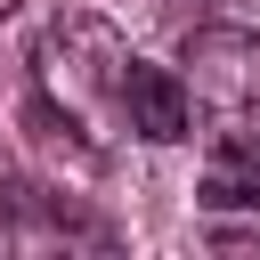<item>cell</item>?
<instances>
[{
  "mask_svg": "<svg viewBox=\"0 0 260 260\" xmlns=\"http://www.w3.org/2000/svg\"><path fill=\"white\" fill-rule=\"evenodd\" d=\"M179 81H187V114H203L219 146H260V32L252 24H187Z\"/></svg>",
  "mask_w": 260,
  "mask_h": 260,
  "instance_id": "obj_1",
  "label": "cell"
},
{
  "mask_svg": "<svg viewBox=\"0 0 260 260\" xmlns=\"http://www.w3.org/2000/svg\"><path fill=\"white\" fill-rule=\"evenodd\" d=\"M122 65H130V41H122L106 16H89V8L49 16L41 41H32V89L57 98V106H73V114H89V106L114 114V81H122Z\"/></svg>",
  "mask_w": 260,
  "mask_h": 260,
  "instance_id": "obj_2",
  "label": "cell"
},
{
  "mask_svg": "<svg viewBox=\"0 0 260 260\" xmlns=\"http://www.w3.org/2000/svg\"><path fill=\"white\" fill-rule=\"evenodd\" d=\"M0 244H98V252H114L122 236H114V219H98L32 179H0Z\"/></svg>",
  "mask_w": 260,
  "mask_h": 260,
  "instance_id": "obj_3",
  "label": "cell"
},
{
  "mask_svg": "<svg viewBox=\"0 0 260 260\" xmlns=\"http://www.w3.org/2000/svg\"><path fill=\"white\" fill-rule=\"evenodd\" d=\"M114 122H122L130 138H146V146L187 138V81L162 73V65H146V57H130L122 81H114Z\"/></svg>",
  "mask_w": 260,
  "mask_h": 260,
  "instance_id": "obj_4",
  "label": "cell"
},
{
  "mask_svg": "<svg viewBox=\"0 0 260 260\" xmlns=\"http://www.w3.org/2000/svg\"><path fill=\"white\" fill-rule=\"evenodd\" d=\"M203 211H260V146H219L195 179Z\"/></svg>",
  "mask_w": 260,
  "mask_h": 260,
  "instance_id": "obj_5",
  "label": "cell"
},
{
  "mask_svg": "<svg viewBox=\"0 0 260 260\" xmlns=\"http://www.w3.org/2000/svg\"><path fill=\"white\" fill-rule=\"evenodd\" d=\"M24 138H32L41 154L73 162V171H98V162H106V154H98V146L81 138V114H73V106H57V98H41V89L24 98Z\"/></svg>",
  "mask_w": 260,
  "mask_h": 260,
  "instance_id": "obj_6",
  "label": "cell"
},
{
  "mask_svg": "<svg viewBox=\"0 0 260 260\" xmlns=\"http://www.w3.org/2000/svg\"><path fill=\"white\" fill-rule=\"evenodd\" d=\"M219 252H260V228H211Z\"/></svg>",
  "mask_w": 260,
  "mask_h": 260,
  "instance_id": "obj_7",
  "label": "cell"
},
{
  "mask_svg": "<svg viewBox=\"0 0 260 260\" xmlns=\"http://www.w3.org/2000/svg\"><path fill=\"white\" fill-rule=\"evenodd\" d=\"M8 8H16V0H0V24H8Z\"/></svg>",
  "mask_w": 260,
  "mask_h": 260,
  "instance_id": "obj_8",
  "label": "cell"
}]
</instances>
